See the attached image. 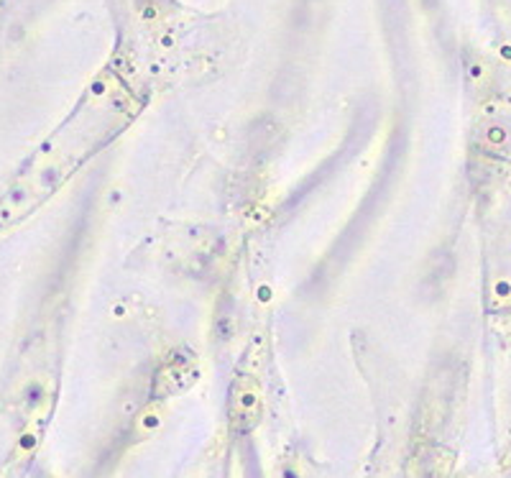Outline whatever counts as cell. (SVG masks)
<instances>
[{"instance_id":"3","label":"cell","mask_w":511,"mask_h":478,"mask_svg":"<svg viewBox=\"0 0 511 478\" xmlns=\"http://www.w3.org/2000/svg\"><path fill=\"white\" fill-rule=\"evenodd\" d=\"M486 141H488L491 146H504V143H506V131H504V128H491L488 136H486Z\"/></svg>"},{"instance_id":"2","label":"cell","mask_w":511,"mask_h":478,"mask_svg":"<svg viewBox=\"0 0 511 478\" xmlns=\"http://www.w3.org/2000/svg\"><path fill=\"white\" fill-rule=\"evenodd\" d=\"M195 379V368L189 361H169L161 373H159V394H174V391H182L192 384Z\"/></svg>"},{"instance_id":"1","label":"cell","mask_w":511,"mask_h":478,"mask_svg":"<svg viewBox=\"0 0 511 478\" xmlns=\"http://www.w3.org/2000/svg\"><path fill=\"white\" fill-rule=\"evenodd\" d=\"M258 414H261V399H258V391L253 386H241L233 397V409H230V417H233V425L238 430H251L256 422H258Z\"/></svg>"}]
</instances>
